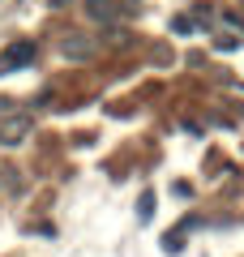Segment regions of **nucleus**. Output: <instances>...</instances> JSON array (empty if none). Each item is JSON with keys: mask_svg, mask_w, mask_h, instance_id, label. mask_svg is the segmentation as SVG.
<instances>
[{"mask_svg": "<svg viewBox=\"0 0 244 257\" xmlns=\"http://www.w3.org/2000/svg\"><path fill=\"white\" fill-rule=\"evenodd\" d=\"M35 56H39L35 39H13V43L0 52V77H5V73H18V69H26V64H35Z\"/></svg>", "mask_w": 244, "mask_h": 257, "instance_id": "1", "label": "nucleus"}, {"mask_svg": "<svg viewBox=\"0 0 244 257\" xmlns=\"http://www.w3.org/2000/svg\"><path fill=\"white\" fill-rule=\"evenodd\" d=\"M30 128H35V120L30 116H0V146H22V142L30 138Z\"/></svg>", "mask_w": 244, "mask_h": 257, "instance_id": "2", "label": "nucleus"}, {"mask_svg": "<svg viewBox=\"0 0 244 257\" xmlns=\"http://www.w3.org/2000/svg\"><path fill=\"white\" fill-rule=\"evenodd\" d=\"M86 13H90V18H99V22H111L120 9L111 5V0H90V5H86Z\"/></svg>", "mask_w": 244, "mask_h": 257, "instance_id": "3", "label": "nucleus"}, {"mask_svg": "<svg viewBox=\"0 0 244 257\" xmlns=\"http://www.w3.org/2000/svg\"><path fill=\"white\" fill-rule=\"evenodd\" d=\"M64 56H73V60H81V56H90V43H86L81 35H69V39H64Z\"/></svg>", "mask_w": 244, "mask_h": 257, "instance_id": "4", "label": "nucleus"}]
</instances>
